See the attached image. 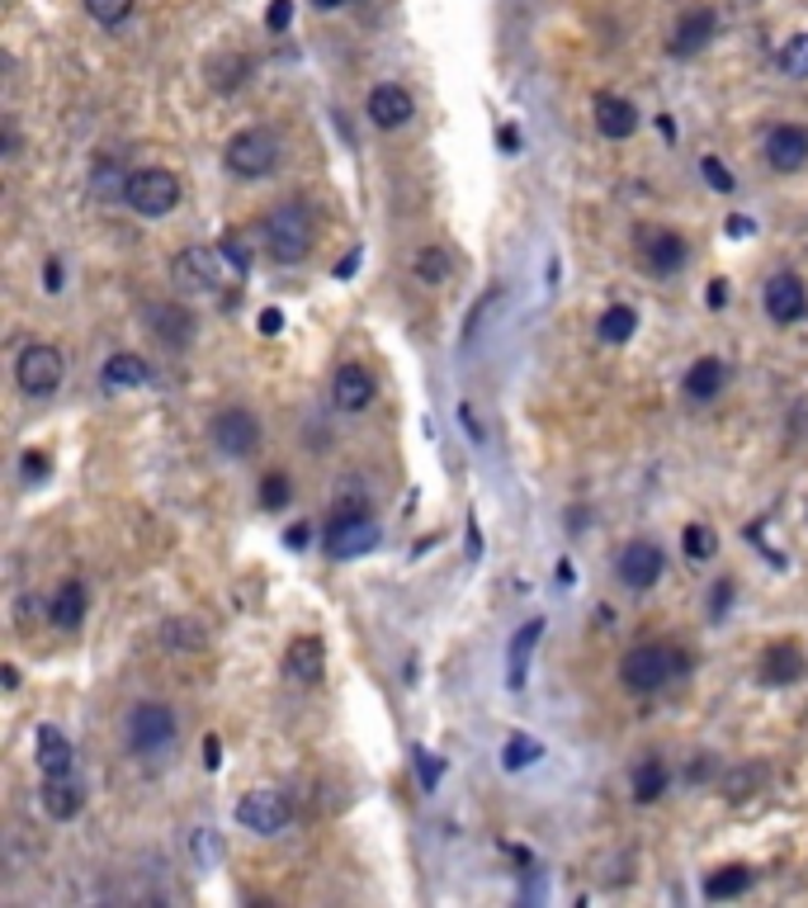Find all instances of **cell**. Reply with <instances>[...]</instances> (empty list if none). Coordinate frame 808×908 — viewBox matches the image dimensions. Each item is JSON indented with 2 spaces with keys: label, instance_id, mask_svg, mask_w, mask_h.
I'll list each match as a JSON object with an SVG mask.
<instances>
[{
  "label": "cell",
  "instance_id": "36",
  "mask_svg": "<svg viewBox=\"0 0 808 908\" xmlns=\"http://www.w3.org/2000/svg\"><path fill=\"white\" fill-rule=\"evenodd\" d=\"M128 175L133 171H123L119 161H100V166H95V175H90V189L100 199H123V189H128Z\"/></svg>",
  "mask_w": 808,
  "mask_h": 908
},
{
  "label": "cell",
  "instance_id": "59",
  "mask_svg": "<svg viewBox=\"0 0 808 908\" xmlns=\"http://www.w3.org/2000/svg\"><path fill=\"white\" fill-rule=\"evenodd\" d=\"M0 676H5V691H20V668H15V662H5Z\"/></svg>",
  "mask_w": 808,
  "mask_h": 908
},
{
  "label": "cell",
  "instance_id": "3",
  "mask_svg": "<svg viewBox=\"0 0 808 908\" xmlns=\"http://www.w3.org/2000/svg\"><path fill=\"white\" fill-rule=\"evenodd\" d=\"M223 265H227L223 247H203V241H189L185 251L171 256V284H175V289H181L185 298L213 294L217 284H223Z\"/></svg>",
  "mask_w": 808,
  "mask_h": 908
},
{
  "label": "cell",
  "instance_id": "42",
  "mask_svg": "<svg viewBox=\"0 0 808 908\" xmlns=\"http://www.w3.org/2000/svg\"><path fill=\"white\" fill-rule=\"evenodd\" d=\"M714 549H719V539L709 535V525H691V531H686V553H691V559H709Z\"/></svg>",
  "mask_w": 808,
  "mask_h": 908
},
{
  "label": "cell",
  "instance_id": "53",
  "mask_svg": "<svg viewBox=\"0 0 808 908\" xmlns=\"http://www.w3.org/2000/svg\"><path fill=\"white\" fill-rule=\"evenodd\" d=\"M729 596H733V582H723V587H714V596H709V601H714V615L729 611Z\"/></svg>",
  "mask_w": 808,
  "mask_h": 908
},
{
  "label": "cell",
  "instance_id": "25",
  "mask_svg": "<svg viewBox=\"0 0 808 908\" xmlns=\"http://www.w3.org/2000/svg\"><path fill=\"white\" fill-rule=\"evenodd\" d=\"M48 620L58 625L62 634H72L80 630V620H86V587H80L76 577H66L58 592H52V601H48Z\"/></svg>",
  "mask_w": 808,
  "mask_h": 908
},
{
  "label": "cell",
  "instance_id": "58",
  "mask_svg": "<svg viewBox=\"0 0 808 908\" xmlns=\"http://www.w3.org/2000/svg\"><path fill=\"white\" fill-rule=\"evenodd\" d=\"M355 265H360V251H350V256H346V265H336V279H350V275H355Z\"/></svg>",
  "mask_w": 808,
  "mask_h": 908
},
{
  "label": "cell",
  "instance_id": "50",
  "mask_svg": "<svg viewBox=\"0 0 808 908\" xmlns=\"http://www.w3.org/2000/svg\"><path fill=\"white\" fill-rule=\"evenodd\" d=\"M279 327H284V313H279V308H265V313H260V332L275 336Z\"/></svg>",
  "mask_w": 808,
  "mask_h": 908
},
{
  "label": "cell",
  "instance_id": "31",
  "mask_svg": "<svg viewBox=\"0 0 808 908\" xmlns=\"http://www.w3.org/2000/svg\"><path fill=\"white\" fill-rule=\"evenodd\" d=\"M751 875L747 866H723V871H714L705 880V899H737V894H747L751 890Z\"/></svg>",
  "mask_w": 808,
  "mask_h": 908
},
{
  "label": "cell",
  "instance_id": "14",
  "mask_svg": "<svg viewBox=\"0 0 808 908\" xmlns=\"http://www.w3.org/2000/svg\"><path fill=\"white\" fill-rule=\"evenodd\" d=\"M364 114H369V124H374V128H402L407 119L417 114L412 90H407V86H397V80H383V86L369 90Z\"/></svg>",
  "mask_w": 808,
  "mask_h": 908
},
{
  "label": "cell",
  "instance_id": "43",
  "mask_svg": "<svg viewBox=\"0 0 808 908\" xmlns=\"http://www.w3.org/2000/svg\"><path fill=\"white\" fill-rule=\"evenodd\" d=\"M48 469H52L48 450H24V483H38V478H48Z\"/></svg>",
  "mask_w": 808,
  "mask_h": 908
},
{
  "label": "cell",
  "instance_id": "33",
  "mask_svg": "<svg viewBox=\"0 0 808 908\" xmlns=\"http://www.w3.org/2000/svg\"><path fill=\"white\" fill-rule=\"evenodd\" d=\"M544 757V743L539 738H530V734H511L506 738V748H501V767L506 771H525L534 767Z\"/></svg>",
  "mask_w": 808,
  "mask_h": 908
},
{
  "label": "cell",
  "instance_id": "57",
  "mask_svg": "<svg viewBox=\"0 0 808 908\" xmlns=\"http://www.w3.org/2000/svg\"><path fill=\"white\" fill-rule=\"evenodd\" d=\"M469 553L477 559V553H483V535H477V521L469 517Z\"/></svg>",
  "mask_w": 808,
  "mask_h": 908
},
{
  "label": "cell",
  "instance_id": "26",
  "mask_svg": "<svg viewBox=\"0 0 808 908\" xmlns=\"http://www.w3.org/2000/svg\"><path fill=\"white\" fill-rule=\"evenodd\" d=\"M539 634H544V620L534 615L530 625L515 630L511 648H506V686L511 691H525V668H530V654H534V644H539Z\"/></svg>",
  "mask_w": 808,
  "mask_h": 908
},
{
  "label": "cell",
  "instance_id": "24",
  "mask_svg": "<svg viewBox=\"0 0 808 908\" xmlns=\"http://www.w3.org/2000/svg\"><path fill=\"white\" fill-rule=\"evenodd\" d=\"M643 256H648V265H652V275H676L681 265H686V241H681V233H667V227H657V233L643 237Z\"/></svg>",
  "mask_w": 808,
  "mask_h": 908
},
{
  "label": "cell",
  "instance_id": "29",
  "mask_svg": "<svg viewBox=\"0 0 808 908\" xmlns=\"http://www.w3.org/2000/svg\"><path fill=\"white\" fill-rule=\"evenodd\" d=\"M634 332H638V313L629 303H610L606 313H600L596 322V336L606 346H624V341H634Z\"/></svg>",
  "mask_w": 808,
  "mask_h": 908
},
{
  "label": "cell",
  "instance_id": "39",
  "mask_svg": "<svg viewBox=\"0 0 808 908\" xmlns=\"http://www.w3.org/2000/svg\"><path fill=\"white\" fill-rule=\"evenodd\" d=\"M86 15L95 24H104V29H114V24L133 15V0H86Z\"/></svg>",
  "mask_w": 808,
  "mask_h": 908
},
{
  "label": "cell",
  "instance_id": "52",
  "mask_svg": "<svg viewBox=\"0 0 808 908\" xmlns=\"http://www.w3.org/2000/svg\"><path fill=\"white\" fill-rule=\"evenodd\" d=\"M751 233H757V223L743 219V213H733V219H729V237H751Z\"/></svg>",
  "mask_w": 808,
  "mask_h": 908
},
{
  "label": "cell",
  "instance_id": "12",
  "mask_svg": "<svg viewBox=\"0 0 808 908\" xmlns=\"http://www.w3.org/2000/svg\"><path fill=\"white\" fill-rule=\"evenodd\" d=\"M213 445L227 459H251L260 445V422L246 408H227L213 416Z\"/></svg>",
  "mask_w": 808,
  "mask_h": 908
},
{
  "label": "cell",
  "instance_id": "51",
  "mask_svg": "<svg viewBox=\"0 0 808 908\" xmlns=\"http://www.w3.org/2000/svg\"><path fill=\"white\" fill-rule=\"evenodd\" d=\"M709 308H714V313H719V308H729V284H723V279L709 284Z\"/></svg>",
  "mask_w": 808,
  "mask_h": 908
},
{
  "label": "cell",
  "instance_id": "4",
  "mask_svg": "<svg viewBox=\"0 0 808 908\" xmlns=\"http://www.w3.org/2000/svg\"><path fill=\"white\" fill-rule=\"evenodd\" d=\"M123 204L142 219H166V213L181 209V181L166 166H142L128 175V189H123Z\"/></svg>",
  "mask_w": 808,
  "mask_h": 908
},
{
  "label": "cell",
  "instance_id": "56",
  "mask_svg": "<svg viewBox=\"0 0 808 908\" xmlns=\"http://www.w3.org/2000/svg\"><path fill=\"white\" fill-rule=\"evenodd\" d=\"M459 416H463V426H469V436H473V440H483V426H477L473 408H459Z\"/></svg>",
  "mask_w": 808,
  "mask_h": 908
},
{
  "label": "cell",
  "instance_id": "34",
  "mask_svg": "<svg viewBox=\"0 0 808 908\" xmlns=\"http://www.w3.org/2000/svg\"><path fill=\"white\" fill-rule=\"evenodd\" d=\"M161 644L175 648V654H199L203 625H195V620H166V625H161Z\"/></svg>",
  "mask_w": 808,
  "mask_h": 908
},
{
  "label": "cell",
  "instance_id": "23",
  "mask_svg": "<svg viewBox=\"0 0 808 908\" xmlns=\"http://www.w3.org/2000/svg\"><path fill=\"white\" fill-rule=\"evenodd\" d=\"M723 384H729V364H723L719 356H700L686 370V378H681V388H686V398L695 402H709V398H719Z\"/></svg>",
  "mask_w": 808,
  "mask_h": 908
},
{
  "label": "cell",
  "instance_id": "1",
  "mask_svg": "<svg viewBox=\"0 0 808 908\" xmlns=\"http://www.w3.org/2000/svg\"><path fill=\"white\" fill-rule=\"evenodd\" d=\"M318 241V223H312V209L298 204V199H284L265 213V251L275 256L279 265H298Z\"/></svg>",
  "mask_w": 808,
  "mask_h": 908
},
{
  "label": "cell",
  "instance_id": "6",
  "mask_svg": "<svg viewBox=\"0 0 808 908\" xmlns=\"http://www.w3.org/2000/svg\"><path fill=\"white\" fill-rule=\"evenodd\" d=\"M62 378H66V360H62L58 346L34 341V346L20 350V360H15V384H20L24 398H52V393L62 388Z\"/></svg>",
  "mask_w": 808,
  "mask_h": 908
},
{
  "label": "cell",
  "instance_id": "10",
  "mask_svg": "<svg viewBox=\"0 0 808 908\" xmlns=\"http://www.w3.org/2000/svg\"><path fill=\"white\" fill-rule=\"evenodd\" d=\"M662 568H667V553L657 549L652 539H629V545L620 549V559H614V573H620V582H624L629 592H648V587H657Z\"/></svg>",
  "mask_w": 808,
  "mask_h": 908
},
{
  "label": "cell",
  "instance_id": "20",
  "mask_svg": "<svg viewBox=\"0 0 808 908\" xmlns=\"http://www.w3.org/2000/svg\"><path fill=\"white\" fill-rule=\"evenodd\" d=\"M147 327H152L171 350H185L195 341V313L185 303H152L147 308Z\"/></svg>",
  "mask_w": 808,
  "mask_h": 908
},
{
  "label": "cell",
  "instance_id": "2",
  "mask_svg": "<svg viewBox=\"0 0 808 908\" xmlns=\"http://www.w3.org/2000/svg\"><path fill=\"white\" fill-rule=\"evenodd\" d=\"M681 672H686V654L671 644H638L620 658V682H624V691H634V696H652V691H662L667 682H676Z\"/></svg>",
  "mask_w": 808,
  "mask_h": 908
},
{
  "label": "cell",
  "instance_id": "60",
  "mask_svg": "<svg viewBox=\"0 0 808 908\" xmlns=\"http://www.w3.org/2000/svg\"><path fill=\"white\" fill-rule=\"evenodd\" d=\"M312 5H318V10H340L346 0H312Z\"/></svg>",
  "mask_w": 808,
  "mask_h": 908
},
{
  "label": "cell",
  "instance_id": "40",
  "mask_svg": "<svg viewBox=\"0 0 808 908\" xmlns=\"http://www.w3.org/2000/svg\"><path fill=\"white\" fill-rule=\"evenodd\" d=\"M223 256H227V265L237 270V275H251L256 256H251V247H246V237L237 233V227H227V233H223Z\"/></svg>",
  "mask_w": 808,
  "mask_h": 908
},
{
  "label": "cell",
  "instance_id": "47",
  "mask_svg": "<svg viewBox=\"0 0 808 908\" xmlns=\"http://www.w3.org/2000/svg\"><path fill=\"white\" fill-rule=\"evenodd\" d=\"M308 539H312V525H308V521H298V525H289L284 545H289V549H308Z\"/></svg>",
  "mask_w": 808,
  "mask_h": 908
},
{
  "label": "cell",
  "instance_id": "7",
  "mask_svg": "<svg viewBox=\"0 0 808 908\" xmlns=\"http://www.w3.org/2000/svg\"><path fill=\"white\" fill-rule=\"evenodd\" d=\"M175 743V710L161 700H142L128 710V748L138 757H157Z\"/></svg>",
  "mask_w": 808,
  "mask_h": 908
},
{
  "label": "cell",
  "instance_id": "49",
  "mask_svg": "<svg viewBox=\"0 0 808 908\" xmlns=\"http://www.w3.org/2000/svg\"><path fill=\"white\" fill-rule=\"evenodd\" d=\"M43 284H48V294L62 289V261H58V256H52V261L43 265Z\"/></svg>",
  "mask_w": 808,
  "mask_h": 908
},
{
  "label": "cell",
  "instance_id": "19",
  "mask_svg": "<svg viewBox=\"0 0 808 908\" xmlns=\"http://www.w3.org/2000/svg\"><path fill=\"white\" fill-rule=\"evenodd\" d=\"M638 124H643V114L634 100H624V95H596V128L606 133L610 142L634 138Z\"/></svg>",
  "mask_w": 808,
  "mask_h": 908
},
{
  "label": "cell",
  "instance_id": "21",
  "mask_svg": "<svg viewBox=\"0 0 808 908\" xmlns=\"http://www.w3.org/2000/svg\"><path fill=\"white\" fill-rule=\"evenodd\" d=\"M332 402L340 412H364L374 402V378H369L364 364H340L332 378Z\"/></svg>",
  "mask_w": 808,
  "mask_h": 908
},
{
  "label": "cell",
  "instance_id": "27",
  "mask_svg": "<svg viewBox=\"0 0 808 908\" xmlns=\"http://www.w3.org/2000/svg\"><path fill=\"white\" fill-rule=\"evenodd\" d=\"M100 378H104V388H142L147 378H152V370H147L142 356H133V350H119V356L104 360Z\"/></svg>",
  "mask_w": 808,
  "mask_h": 908
},
{
  "label": "cell",
  "instance_id": "9",
  "mask_svg": "<svg viewBox=\"0 0 808 908\" xmlns=\"http://www.w3.org/2000/svg\"><path fill=\"white\" fill-rule=\"evenodd\" d=\"M378 521L360 511V517H332L326 525V559H364V553L378 549Z\"/></svg>",
  "mask_w": 808,
  "mask_h": 908
},
{
  "label": "cell",
  "instance_id": "5",
  "mask_svg": "<svg viewBox=\"0 0 808 908\" xmlns=\"http://www.w3.org/2000/svg\"><path fill=\"white\" fill-rule=\"evenodd\" d=\"M223 166L241 181H260L279 166V138L270 128H241L232 133L227 147H223Z\"/></svg>",
  "mask_w": 808,
  "mask_h": 908
},
{
  "label": "cell",
  "instance_id": "16",
  "mask_svg": "<svg viewBox=\"0 0 808 908\" xmlns=\"http://www.w3.org/2000/svg\"><path fill=\"white\" fill-rule=\"evenodd\" d=\"M34 752H38V771L43 776H76V748L58 724L34 729Z\"/></svg>",
  "mask_w": 808,
  "mask_h": 908
},
{
  "label": "cell",
  "instance_id": "32",
  "mask_svg": "<svg viewBox=\"0 0 808 908\" xmlns=\"http://www.w3.org/2000/svg\"><path fill=\"white\" fill-rule=\"evenodd\" d=\"M412 270H417L421 284H445L449 275H455V261H449L445 247H421L417 261H412Z\"/></svg>",
  "mask_w": 808,
  "mask_h": 908
},
{
  "label": "cell",
  "instance_id": "18",
  "mask_svg": "<svg viewBox=\"0 0 808 908\" xmlns=\"http://www.w3.org/2000/svg\"><path fill=\"white\" fill-rule=\"evenodd\" d=\"M761 686H794L804 676V648L794 639H775L757 662Z\"/></svg>",
  "mask_w": 808,
  "mask_h": 908
},
{
  "label": "cell",
  "instance_id": "8",
  "mask_svg": "<svg viewBox=\"0 0 808 908\" xmlns=\"http://www.w3.org/2000/svg\"><path fill=\"white\" fill-rule=\"evenodd\" d=\"M289 819H294V805H289V795H279V791H251L237 799V823L246 833L279 837L289 829Z\"/></svg>",
  "mask_w": 808,
  "mask_h": 908
},
{
  "label": "cell",
  "instance_id": "30",
  "mask_svg": "<svg viewBox=\"0 0 808 908\" xmlns=\"http://www.w3.org/2000/svg\"><path fill=\"white\" fill-rule=\"evenodd\" d=\"M246 76H251V58H241V52H227V58H213L209 62V86L223 90V95L241 90Z\"/></svg>",
  "mask_w": 808,
  "mask_h": 908
},
{
  "label": "cell",
  "instance_id": "38",
  "mask_svg": "<svg viewBox=\"0 0 808 908\" xmlns=\"http://www.w3.org/2000/svg\"><path fill=\"white\" fill-rule=\"evenodd\" d=\"M289 501H294L289 473H270V478H260V507H265V511H284Z\"/></svg>",
  "mask_w": 808,
  "mask_h": 908
},
{
  "label": "cell",
  "instance_id": "45",
  "mask_svg": "<svg viewBox=\"0 0 808 908\" xmlns=\"http://www.w3.org/2000/svg\"><path fill=\"white\" fill-rule=\"evenodd\" d=\"M492 303H497V289H492V294H483V298H477V308H473V318H469V327H463V346H473V341H477V327H483V313H487V308H492Z\"/></svg>",
  "mask_w": 808,
  "mask_h": 908
},
{
  "label": "cell",
  "instance_id": "41",
  "mask_svg": "<svg viewBox=\"0 0 808 908\" xmlns=\"http://www.w3.org/2000/svg\"><path fill=\"white\" fill-rule=\"evenodd\" d=\"M700 175H705V181H709V189H719V195H733V189H737V181H733V171L723 166L719 157H705V161H700Z\"/></svg>",
  "mask_w": 808,
  "mask_h": 908
},
{
  "label": "cell",
  "instance_id": "54",
  "mask_svg": "<svg viewBox=\"0 0 808 908\" xmlns=\"http://www.w3.org/2000/svg\"><path fill=\"white\" fill-rule=\"evenodd\" d=\"M497 142H501V152H520V133H515L511 124H506V128L497 133Z\"/></svg>",
  "mask_w": 808,
  "mask_h": 908
},
{
  "label": "cell",
  "instance_id": "48",
  "mask_svg": "<svg viewBox=\"0 0 808 908\" xmlns=\"http://www.w3.org/2000/svg\"><path fill=\"white\" fill-rule=\"evenodd\" d=\"M203 762H209L213 771L223 767V743H217V734H209V738H203Z\"/></svg>",
  "mask_w": 808,
  "mask_h": 908
},
{
  "label": "cell",
  "instance_id": "37",
  "mask_svg": "<svg viewBox=\"0 0 808 908\" xmlns=\"http://www.w3.org/2000/svg\"><path fill=\"white\" fill-rule=\"evenodd\" d=\"M780 72L794 76V80H808V34H794L785 48H780Z\"/></svg>",
  "mask_w": 808,
  "mask_h": 908
},
{
  "label": "cell",
  "instance_id": "11",
  "mask_svg": "<svg viewBox=\"0 0 808 908\" xmlns=\"http://www.w3.org/2000/svg\"><path fill=\"white\" fill-rule=\"evenodd\" d=\"M761 303H766V318L780 322V327H790V322H799L808 313V289L794 270H775L761 289Z\"/></svg>",
  "mask_w": 808,
  "mask_h": 908
},
{
  "label": "cell",
  "instance_id": "46",
  "mask_svg": "<svg viewBox=\"0 0 808 908\" xmlns=\"http://www.w3.org/2000/svg\"><path fill=\"white\" fill-rule=\"evenodd\" d=\"M289 20H294V0H275V5H270V15H265L270 34H284V29H289Z\"/></svg>",
  "mask_w": 808,
  "mask_h": 908
},
{
  "label": "cell",
  "instance_id": "22",
  "mask_svg": "<svg viewBox=\"0 0 808 908\" xmlns=\"http://www.w3.org/2000/svg\"><path fill=\"white\" fill-rule=\"evenodd\" d=\"M43 809L48 819L72 823L80 809H86V791H80L76 776H43Z\"/></svg>",
  "mask_w": 808,
  "mask_h": 908
},
{
  "label": "cell",
  "instance_id": "15",
  "mask_svg": "<svg viewBox=\"0 0 808 908\" xmlns=\"http://www.w3.org/2000/svg\"><path fill=\"white\" fill-rule=\"evenodd\" d=\"M284 676H289L294 686H322L326 676V644L318 634H303V639L289 644V654H284Z\"/></svg>",
  "mask_w": 808,
  "mask_h": 908
},
{
  "label": "cell",
  "instance_id": "44",
  "mask_svg": "<svg viewBox=\"0 0 808 908\" xmlns=\"http://www.w3.org/2000/svg\"><path fill=\"white\" fill-rule=\"evenodd\" d=\"M412 757H417V767H421V781H426V791H435V785H440V771H445V767H440V757L426 752V748H417Z\"/></svg>",
  "mask_w": 808,
  "mask_h": 908
},
{
  "label": "cell",
  "instance_id": "13",
  "mask_svg": "<svg viewBox=\"0 0 808 908\" xmlns=\"http://www.w3.org/2000/svg\"><path fill=\"white\" fill-rule=\"evenodd\" d=\"M766 161L780 175H794L808 166V128L804 124H775L766 133Z\"/></svg>",
  "mask_w": 808,
  "mask_h": 908
},
{
  "label": "cell",
  "instance_id": "17",
  "mask_svg": "<svg viewBox=\"0 0 808 908\" xmlns=\"http://www.w3.org/2000/svg\"><path fill=\"white\" fill-rule=\"evenodd\" d=\"M719 34V15L709 5H695L681 15L676 34H671V58H695V52L709 48V38Z\"/></svg>",
  "mask_w": 808,
  "mask_h": 908
},
{
  "label": "cell",
  "instance_id": "35",
  "mask_svg": "<svg viewBox=\"0 0 808 908\" xmlns=\"http://www.w3.org/2000/svg\"><path fill=\"white\" fill-rule=\"evenodd\" d=\"M667 767L662 762H643L638 771H634V799L638 805H652V799H662L667 795Z\"/></svg>",
  "mask_w": 808,
  "mask_h": 908
},
{
  "label": "cell",
  "instance_id": "28",
  "mask_svg": "<svg viewBox=\"0 0 808 908\" xmlns=\"http://www.w3.org/2000/svg\"><path fill=\"white\" fill-rule=\"evenodd\" d=\"M761 785H766V767L743 762V767H733V771H723V776H719V795L729 799V805H743V799H751Z\"/></svg>",
  "mask_w": 808,
  "mask_h": 908
},
{
  "label": "cell",
  "instance_id": "55",
  "mask_svg": "<svg viewBox=\"0 0 808 908\" xmlns=\"http://www.w3.org/2000/svg\"><path fill=\"white\" fill-rule=\"evenodd\" d=\"M5 157L10 161L20 157V133H15V124H10V119H5Z\"/></svg>",
  "mask_w": 808,
  "mask_h": 908
}]
</instances>
